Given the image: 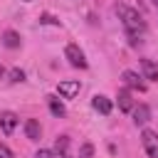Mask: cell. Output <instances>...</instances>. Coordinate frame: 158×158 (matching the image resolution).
<instances>
[{
    "mask_svg": "<svg viewBox=\"0 0 158 158\" xmlns=\"http://www.w3.org/2000/svg\"><path fill=\"white\" fill-rule=\"evenodd\" d=\"M116 15L121 17V22H123V27H126L128 35H138V32L146 30V20L141 17L138 10H133L128 5H116Z\"/></svg>",
    "mask_w": 158,
    "mask_h": 158,
    "instance_id": "6da1fadb",
    "label": "cell"
},
{
    "mask_svg": "<svg viewBox=\"0 0 158 158\" xmlns=\"http://www.w3.org/2000/svg\"><path fill=\"white\" fill-rule=\"evenodd\" d=\"M67 151H69V136H57L54 138V153H59L64 158V156H69Z\"/></svg>",
    "mask_w": 158,
    "mask_h": 158,
    "instance_id": "5bb4252c",
    "label": "cell"
},
{
    "mask_svg": "<svg viewBox=\"0 0 158 158\" xmlns=\"http://www.w3.org/2000/svg\"><path fill=\"white\" fill-rule=\"evenodd\" d=\"M0 158H15V156H12V151H10L5 143H0Z\"/></svg>",
    "mask_w": 158,
    "mask_h": 158,
    "instance_id": "d6986e66",
    "label": "cell"
},
{
    "mask_svg": "<svg viewBox=\"0 0 158 158\" xmlns=\"http://www.w3.org/2000/svg\"><path fill=\"white\" fill-rule=\"evenodd\" d=\"M64 54H67V59H69L72 67H77V69H86V57H84V52H81L77 44H67Z\"/></svg>",
    "mask_w": 158,
    "mask_h": 158,
    "instance_id": "7a4b0ae2",
    "label": "cell"
},
{
    "mask_svg": "<svg viewBox=\"0 0 158 158\" xmlns=\"http://www.w3.org/2000/svg\"><path fill=\"white\" fill-rule=\"evenodd\" d=\"M79 89H81V84H79L77 79H72V81H59V84H57V91H59L62 99H74V96L79 94Z\"/></svg>",
    "mask_w": 158,
    "mask_h": 158,
    "instance_id": "5b68a950",
    "label": "cell"
},
{
    "mask_svg": "<svg viewBox=\"0 0 158 158\" xmlns=\"http://www.w3.org/2000/svg\"><path fill=\"white\" fill-rule=\"evenodd\" d=\"M151 2H153V5H156V7H158V0H151Z\"/></svg>",
    "mask_w": 158,
    "mask_h": 158,
    "instance_id": "ffe728a7",
    "label": "cell"
},
{
    "mask_svg": "<svg viewBox=\"0 0 158 158\" xmlns=\"http://www.w3.org/2000/svg\"><path fill=\"white\" fill-rule=\"evenodd\" d=\"M121 79H123V84H126V89H136V91H146V81H143V77H138L136 72H131V69H126V72L121 74Z\"/></svg>",
    "mask_w": 158,
    "mask_h": 158,
    "instance_id": "277c9868",
    "label": "cell"
},
{
    "mask_svg": "<svg viewBox=\"0 0 158 158\" xmlns=\"http://www.w3.org/2000/svg\"><path fill=\"white\" fill-rule=\"evenodd\" d=\"M2 44H5L7 49H17V47H20V35H17L15 30H5V32H2Z\"/></svg>",
    "mask_w": 158,
    "mask_h": 158,
    "instance_id": "4fadbf2b",
    "label": "cell"
},
{
    "mask_svg": "<svg viewBox=\"0 0 158 158\" xmlns=\"http://www.w3.org/2000/svg\"><path fill=\"white\" fill-rule=\"evenodd\" d=\"M64 158H69V156H64Z\"/></svg>",
    "mask_w": 158,
    "mask_h": 158,
    "instance_id": "44dd1931",
    "label": "cell"
},
{
    "mask_svg": "<svg viewBox=\"0 0 158 158\" xmlns=\"http://www.w3.org/2000/svg\"><path fill=\"white\" fill-rule=\"evenodd\" d=\"M10 81H15V84H17V81H25V72H22V69H17V67H15V69H10Z\"/></svg>",
    "mask_w": 158,
    "mask_h": 158,
    "instance_id": "2e32d148",
    "label": "cell"
},
{
    "mask_svg": "<svg viewBox=\"0 0 158 158\" xmlns=\"http://www.w3.org/2000/svg\"><path fill=\"white\" fill-rule=\"evenodd\" d=\"M40 22H44V25H59V20H57V17H52L49 12H44V15H40Z\"/></svg>",
    "mask_w": 158,
    "mask_h": 158,
    "instance_id": "e0dca14e",
    "label": "cell"
},
{
    "mask_svg": "<svg viewBox=\"0 0 158 158\" xmlns=\"http://www.w3.org/2000/svg\"><path fill=\"white\" fill-rule=\"evenodd\" d=\"M116 101H118V109H121L123 114H128V111L136 106V104H133V94H131V89H118Z\"/></svg>",
    "mask_w": 158,
    "mask_h": 158,
    "instance_id": "8992f818",
    "label": "cell"
},
{
    "mask_svg": "<svg viewBox=\"0 0 158 158\" xmlns=\"http://www.w3.org/2000/svg\"><path fill=\"white\" fill-rule=\"evenodd\" d=\"M94 156V146L91 143H81V148H79V158H91Z\"/></svg>",
    "mask_w": 158,
    "mask_h": 158,
    "instance_id": "9a60e30c",
    "label": "cell"
},
{
    "mask_svg": "<svg viewBox=\"0 0 158 158\" xmlns=\"http://www.w3.org/2000/svg\"><path fill=\"white\" fill-rule=\"evenodd\" d=\"M141 141H143L146 153H148L151 158H158V133L151 131V128H146V131L141 133Z\"/></svg>",
    "mask_w": 158,
    "mask_h": 158,
    "instance_id": "3957f363",
    "label": "cell"
},
{
    "mask_svg": "<svg viewBox=\"0 0 158 158\" xmlns=\"http://www.w3.org/2000/svg\"><path fill=\"white\" fill-rule=\"evenodd\" d=\"M15 126H17V116H15L12 111H2V114H0V128H2V133L10 136V133L15 131Z\"/></svg>",
    "mask_w": 158,
    "mask_h": 158,
    "instance_id": "ba28073f",
    "label": "cell"
},
{
    "mask_svg": "<svg viewBox=\"0 0 158 158\" xmlns=\"http://www.w3.org/2000/svg\"><path fill=\"white\" fill-rule=\"evenodd\" d=\"M25 136H27L30 141H40V136H42V126H40L37 118H27V121H25Z\"/></svg>",
    "mask_w": 158,
    "mask_h": 158,
    "instance_id": "9c48e42d",
    "label": "cell"
},
{
    "mask_svg": "<svg viewBox=\"0 0 158 158\" xmlns=\"http://www.w3.org/2000/svg\"><path fill=\"white\" fill-rule=\"evenodd\" d=\"M35 158H54V151H49V148H40V151L35 153Z\"/></svg>",
    "mask_w": 158,
    "mask_h": 158,
    "instance_id": "ac0fdd59",
    "label": "cell"
},
{
    "mask_svg": "<svg viewBox=\"0 0 158 158\" xmlns=\"http://www.w3.org/2000/svg\"><path fill=\"white\" fill-rule=\"evenodd\" d=\"M131 114H133V123H136V126H143V123H148V121H151V109H148L146 104L133 106V109H131Z\"/></svg>",
    "mask_w": 158,
    "mask_h": 158,
    "instance_id": "52a82bcc",
    "label": "cell"
},
{
    "mask_svg": "<svg viewBox=\"0 0 158 158\" xmlns=\"http://www.w3.org/2000/svg\"><path fill=\"white\" fill-rule=\"evenodd\" d=\"M25 2H30V0H25Z\"/></svg>",
    "mask_w": 158,
    "mask_h": 158,
    "instance_id": "7402d4cb",
    "label": "cell"
},
{
    "mask_svg": "<svg viewBox=\"0 0 158 158\" xmlns=\"http://www.w3.org/2000/svg\"><path fill=\"white\" fill-rule=\"evenodd\" d=\"M91 104H94V109H96L99 114H104V116H109V114H111V99H106V96L96 94Z\"/></svg>",
    "mask_w": 158,
    "mask_h": 158,
    "instance_id": "7c38bea8",
    "label": "cell"
},
{
    "mask_svg": "<svg viewBox=\"0 0 158 158\" xmlns=\"http://www.w3.org/2000/svg\"><path fill=\"white\" fill-rule=\"evenodd\" d=\"M141 72H143V79L158 81V64H156V62H151V59H141Z\"/></svg>",
    "mask_w": 158,
    "mask_h": 158,
    "instance_id": "30bf717a",
    "label": "cell"
},
{
    "mask_svg": "<svg viewBox=\"0 0 158 158\" xmlns=\"http://www.w3.org/2000/svg\"><path fill=\"white\" fill-rule=\"evenodd\" d=\"M47 106H49V111H52V116H57V118H62L64 114H67V109H64V104L54 96V94H49L47 96Z\"/></svg>",
    "mask_w": 158,
    "mask_h": 158,
    "instance_id": "8fae6325",
    "label": "cell"
}]
</instances>
